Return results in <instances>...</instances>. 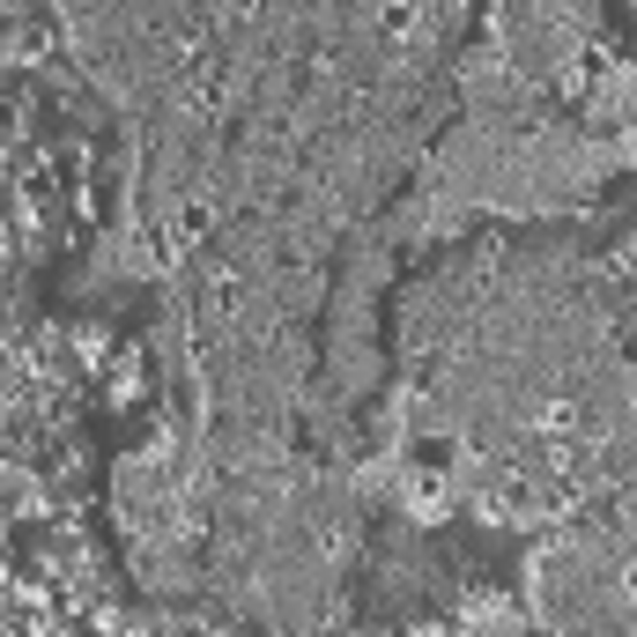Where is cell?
I'll use <instances>...</instances> for the list:
<instances>
[{"label":"cell","mask_w":637,"mask_h":637,"mask_svg":"<svg viewBox=\"0 0 637 637\" xmlns=\"http://www.w3.org/2000/svg\"><path fill=\"white\" fill-rule=\"evenodd\" d=\"M623 586H630V600H637V563H630V578H623Z\"/></svg>","instance_id":"cell-1"}]
</instances>
